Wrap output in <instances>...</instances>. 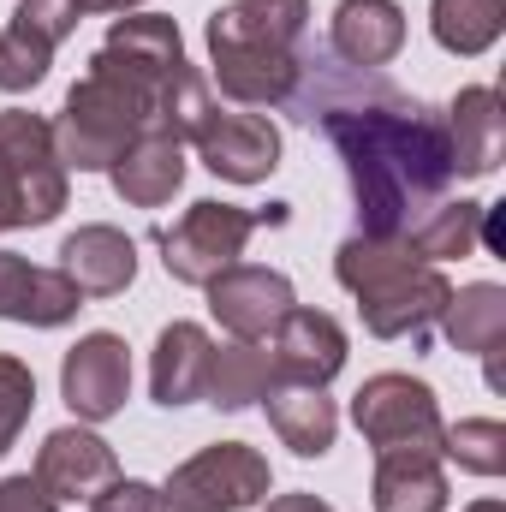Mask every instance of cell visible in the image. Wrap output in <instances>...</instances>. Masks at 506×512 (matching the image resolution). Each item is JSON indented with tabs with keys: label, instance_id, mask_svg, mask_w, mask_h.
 Here are the masks:
<instances>
[{
	"label": "cell",
	"instance_id": "obj_1",
	"mask_svg": "<svg viewBox=\"0 0 506 512\" xmlns=\"http://www.w3.org/2000/svg\"><path fill=\"white\" fill-rule=\"evenodd\" d=\"M292 102L304 108L310 126H322L334 155L346 161L364 239H405L447 197L453 149H447V126L429 102H417L393 84H376L370 72L358 84H340L328 72L316 78L310 60H304Z\"/></svg>",
	"mask_w": 506,
	"mask_h": 512
},
{
	"label": "cell",
	"instance_id": "obj_2",
	"mask_svg": "<svg viewBox=\"0 0 506 512\" xmlns=\"http://www.w3.org/2000/svg\"><path fill=\"white\" fill-rule=\"evenodd\" d=\"M334 280L358 298V316L376 340H411V352L429 346V328L453 298V280L435 262H423L405 239L352 233L334 251Z\"/></svg>",
	"mask_w": 506,
	"mask_h": 512
},
{
	"label": "cell",
	"instance_id": "obj_3",
	"mask_svg": "<svg viewBox=\"0 0 506 512\" xmlns=\"http://www.w3.org/2000/svg\"><path fill=\"white\" fill-rule=\"evenodd\" d=\"M179 78V72H173ZM167 78V84H173ZM167 84H149L126 66H114L102 48L90 54V72L66 90L60 114L48 120L54 126V149L66 161V173H108L126 143H137L143 131H155V114H161V96Z\"/></svg>",
	"mask_w": 506,
	"mask_h": 512
},
{
	"label": "cell",
	"instance_id": "obj_4",
	"mask_svg": "<svg viewBox=\"0 0 506 512\" xmlns=\"http://www.w3.org/2000/svg\"><path fill=\"white\" fill-rule=\"evenodd\" d=\"M72 173L54 149V126L30 108L0 114V233L48 227L66 209Z\"/></svg>",
	"mask_w": 506,
	"mask_h": 512
},
{
	"label": "cell",
	"instance_id": "obj_5",
	"mask_svg": "<svg viewBox=\"0 0 506 512\" xmlns=\"http://www.w3.org/2000/svg\"><path fill=\"white\" fill-rule=\"evenodd\" d=\"M256 227H286V203L239 209V203L203 197V203H191L173 227H161V268H167L179 286H209L221 268H233V262L245 256Z\"/></svg>",
	"mask_w": 506,
	"mask_h": 512
},
{
	"label": "cell",
	"instance_id": "obj_6",
	"mask_svg": "<svg viewBox=\"0 0 506 512\" xmlns=\"http://www.w3.org/2000/svg\"><path fill=\"white\" fill-rule=\"evenodd\" d=\"M352 423L376 453H441V405L435 387L405 376V370H381L352 393Z\"/></svg>",
	"mask_w": 506,
	"mask_h": 512
},
{
	"label": "cell",
	"instance_id": "obj_7",
	"mask_svg": "<svg viewBox=\"0 0 506 512\" xmlns=\"http://www.w3.org/2000/svg\"><path fill=\"white\" fill-rule=\"evenodd\" d=\"M203 42H209V66H215V84H221L227 102H239V108H286L292 102V90L304 78L298 48L256 42L245 30H233L221 12H209Z\"/></svg>",
	"mask_w": 506,
	"mask_h": 512
},
{
	"label": "cell",
	"instance_id": "obj_8",
	"mask_svg": "<svg viewBox=\"0 0 506 512\" xmlns=\"http://www.w3.org/2000/svg\"><path fill=\"white\" fill-rule=\"evenodd\" d=\"M268 489H274V471L256 447L215 441L167 477L161 501H167V512H245L256 501H268Z\"/></svg>",
	"mask_w": 506,
	"mask_h": 512
},
{
	"label": "cell",
	"instance_id": "obj_9",
	"mask_svg": "<svg viewBox=\"0 0 506 512\" xmlns=\"http://www.w3.org/2000/svg\"><path fill=\"white\" fill-rule=\"evenodd\" d=\"M60 399L72 405L78 423H108V417H120L126 399H131V346L120 334H108V328L84 334V340L66 352V364H60Z\"/></svg>",
	"mask_w": 506,
	"mask_h": 512
},
{
	"label": "cell",
	"instance_id": "obj_10",
	"mask_svg": "<svg viewBox=\"0 0 506 512\" xmlns=\"http://www.w3.org/2000/svg\"><path fill=\"white\" fill-rule=\"evenodd\" d=\"M203 292H209V316H215L233 340H268L274 322L298 304L292 280H286L280 268H262V262H233V268H221Z\"/></svg>",
	"mask_w": 506,
	"mask_h": 512
},
{
	"label": "cell",
	"instance_id": "obj_11",
	"mask_svg": "<svg viewBox=\"0 0 506 512\" xmlns=\"http://www.w3.org/2000/svg\"><path fill=\"white\" fill-rule=\"evenodd\" d=\"M197 161L227 179V185H262L274 167H280V126L262 120V114H221L209 108V120L191 137Z\"/></svg>",
	"mask_w": 506,
	"mask_h": 512
},
{
	"label": "cell",
	"instance_id": "obj_12",
	"mask_svg": "<svg viewBox=\"0 0 506 512\" xmlns=\"http://www.w3.org/2000/svg\"><path fill=\"white\" fill-rule=\"evenodd\" d=\"M346 328L328 316V310H304L292 304L274 334H268V358H274V376L298 387H328L340 370H346Z\"/></svg>",
	"mask_w": 506,
	"mask_h": 512
},
{
	"label": "cell",
	"instance_id": "obj_13",
	"mask_svg": "<svg viewBox=\"0 0 506 512\" xmlns=\"http://www.w3.org/2000/svg\"><path fill=\"white\" fill-rule=\"evenodd\" d=\"M30 477L66 507V501L102 495V489L120 477V459H114V447H108L90 423H66V429H54V435L36 447V471H30Z\"/></svg>",
	"mask_w": 506,
	"mask_h": 512
},
{
	"label": "cell",
	"instance_id": "obj_14",
	"mask_svg": "<svg viewBox=\"0 0 506 512\" xmlns=\"http://www.w3.org/2000/svg\"><path fill=\"white\" fill-rule=\"evenodd\" d=\"M447 149H453V179H489L506 155V108L495 84H465L447 114Z\"/></svg>",
	"mask_w": 506,
	"mask_h": 512
},
{
	"label": "cell",
	"instance_id": "obj_15",
	"mask_svg": "<svg viewBox=\"0 0 506 512\" xmlns=\"http://www.w3.org/2000/svg\"><path fill=\"white\" fill-rule=\"evenodd\" d=\"M84 310V292L60 268H36L30 256L0 251V322L18 328H66Z\"/></svg>",
	"mask_w": 506,
	"mask_h": 512
},
{
	"label": "cell",
	"instance_id": "obj_16",
	"mask_svg": "<svg viewBox=\"0 0 506 512\" xmlns=\"http://www.w3.org/2000/svg\"><path fill=\"white\" fill-rule=\"evenodd\" d=\"M84 298H120L131 280H137V245H131L120 227L108 221H90L78 233H66L60 245V262H54Z\"/></svg>",
	"mask_w": 506,
	"mask_h": 512
},
{
	"label": "cell",
	"instance_id": "obj_17",
	"mask_svg": "<svg viewBox=\"0 0 506 512\" xmlns=\"http://www.w3.org/2000/svg\"><path fill=\"white\" fill-rule=\"evenodd\" d=\"M328 48L352 72H376L405 48V6L399 0H340L328 18Z\"/></svg>",
	"mask_w": 506,
	"mask_h": 512
},
{
	"label": "cell",
	"instance_id": "obj_18",
	"mask_svg": "<svg viewBox=\"0 0 506 512\" xmlns=\"http://www.w3.org/2000/svg\"><path fill=\"white\" fill-rule=\"evenodd\" d=\"M209 358H215V340L203 322H167L155 334V352H149V393L155 405H197L203 387H209Z\"/></svg>",
	"mask_w": 506,
	"mask_h": 512
},
{
	"label": "cell",
	"instance_id": "obj_19",
	"mask_svg": "<svg viewBox=\"0 0 506 512\" xmlns=\"http://www.w3.org/2000/svg\"><path fill=\"white\" fill-rule=\"evenodd\" d=\"M108 185L120 191V203H131V209L173 203V191L185 185V143L167 137V131H143L137 143H126V155L108 167Z\"/></svg>",
	"mask_w": 506,
	"mask_h": 512
},
{
	"label": "cell",
	"instance_id": "obj_20",
	"mask_svg": "<svg viewBox=\"0 0 506 512\" xmlns=\"http://www.w3.org/2000/svg\"><path fill=\"white\" fill-rule=\"evenodd\" d=\"M268 429L280 435V447H292L298 459H322L340 435V405L328 399V387H298V382H274L262 393Z\"/></svg>",
	"mask_w": 506,
	"mask_h": 512
},
{
	"label": "cell",
	"instance_id": "obj_21",
	"mask_svg": "<svg viewBox=\"0 0 506 512\" xmlns=\"http://www.w3.org/2000/svg\"><path fill=\"white\" fill-rule=\"evenodd\" d=\"M370 501L376 512H447L441 453H376Z\"/></svg>",
	"mask_w": 506,
	"mask_h": 512
},
{
	"label": "cell",
	"instance_id": "obj_22",
	"mask_svg": "<svg viewBox=\"0 0 506 512\" xmlns=\"http://www.w3.org/2000/svg\"><path fill=\"white\" fill-rule=\"evenodd\" d=\"M441 334L453 352L465 358H483V352H501L506 346V292L495 280H471L447 298L441 310Z\"/></svg>",
	"mask_w": 506,
	"mask_h": 512
},
{
	"label": "cell",
	"instance_id": "obj_23",
	"mask_svg": "<svg viewBox=\"0 0 506 512\" xmlns=\"http://www.w3.org/2000/svg\"><path fill=\"white\" fill-rule=\"evenodd\" d=\"M274 382H280V376H274V358H268L262 340H227V346H215V358H209V387H203V399L221 405V411H245V405H262V393Z\"/></svg>",
	"mask_w": 506,
	"mask_h": 512
},
{
	"label": "cell",
	"instance_id": "obj_24",
	"mask_svg": "<svg viewBox=\"0 0 506 512\" xmlns=\"http://www.w3.org/2000/svg\"><path fill=\"white\" fill-rule=\"evenodd\" d=\"M506 30V0H429V36L459 54V60H477L501 42Z\"/></svg>",
	"mask_w": 506,
	"mask_h": 512
},
{
	"label": "cell",
	"instance_id": "obj_25",
	"mask_svg": "<svg viewBox=\"0 0 506 512\" xmlns=\"http://www.w3.org/2000/svg\"><path fill=\"white\" fill-rule=\"evenodd\" d=\"M405 245L423 256V262H453V256H471L483 245V203H471V197H441L411 233H405Z\"/></svg>",
	"mask_w": 506,
	"mask_h": 512
},
{
	"label": "cell",
	"instance_id": "obj_26",
	"mask_svg": "<svg viewBox=\"0 0 506 512\" xmlns=\"http://www.w3.org/2000/svg\"><path fill=\"white\" fill-rule=\"evenodd\" d=\"M215 12L233 30H245L256 42H274V48H298L310 30V0H227Z\"/></svg>",
	"mask_w": 506,
	"mask_h": 512
},
{
	"label": "cell",
	"instance_id": "obj_27",
	"mask_svg": "<svg viewBox=\"0 0 506 512\" xmlns=\"http://www.w3.org/2000/svg\"><path fill=\"white\" fill-rule=\"evenodd\" d=\"M441 459H453L471 477H501L506 471V423L501 417H459L441 429Z\"/></svg>",
	"mask_w": 506,
	"mask_h": 512
},
{
	"label": "cell",
	"instance_id": "obj_28",
	"mask_svg": "<svg viewBox=\"0 0 506 512\" xmlns=\"http://www.w3.org/2000/svg\"><path fill=\"white\" fill-rule=\"evenodd\" d=\"M48 66H54V48H48L42 36H30V30H18V24L0 30V90H6V96L36 90V84L48 78Z\"/></svg>",
	"mask_w": 506,
	"mask_h": 512
},
{
	"label": "cell",
	"instance_id": "obj_29",
	"mask_svg": "<svg viewBox=\"0 0 506 512\" xmlns=\"http://www.w3.org/2000/svg\"><path fill=\"white\" fill-rule=\"evenodd\" d=\"M30 411H36V376H30V364L12 358V352H0V459L24 435Z\"/></svg>",
	"mask_w": 506,
	"mask_h": 512
},
{
	"label": "cell",
	"instance_id": "obj_30",
	"mask_svg": "<svg viewBox=\"0 0 506 512\" xmlns=\"http://www.w3.org/2000/svg\"><path fill=\"white\" fill-rule=\"evenodd\" d=\"M78 18H84V0H18V12H12V24L42 36L48 48H60L78 30Z\"/></svg>",
	"mask_w": 506,
	"mask_h": 512
},
{
	"label": "cell",
	"instance_id": "obj_31",
	"mask_svg": "<svg viewBox=\"0 0 506 512\" xmlns=\"http://www.w3.org/2000/svg\"><path fill=\"white\" fill-rule=\"evenodd\" d=\"M90 512H167V501L143 477H114L102 495H90Z\"/></svg>",
	"mask_w": 506,
	"mask_h": 512
},
{
	"label": "cell",
	"instance_id": "obj_32",
	"mask_svg": "<svg viewBox=\"0 0 506 512\" xmlns=\"http://www.w3.org/2000/svg\"><path fill=\"white\" fill-rule=\"evenodd\" d=\"M0 512H60V501L24 471V477H0Z\"/></svg>",
	"mask_w": 506,
	"mask_h": 512
},
{
	"label": "cell",
	"instance_id": "obj_33",
	"mask_svg": "<svg viewBox=\"0 0 506 512\" xmlns=\"http://www.w3.org/2000/svg\"><path fill=\"white\" fill-rule=\"evenodd\" d=\"M262 512H334V507H328L322 495H304V489H298V495H274Z\"/></svg>",
	"mask_w": 506,
	"mask_h": 512
},
{
	"label": "cell",
	"instance_id": "obj_34",
	"mask_svg": "<svg viewBox=\"0 0 506 512\" xmlns=\"http://www.w3.org/2000/svg\"><path fill=\"white\" fill-rule=\"evenodd\" d=\"M483 245L501 256L506 251V239H501V203H483Z\"/></svg>",
	"mask_w": 506,
	"mask_h": 512
},
{
	"label": "cell",
	"instance_id": "obj_35",
	"mask_svg": "<svg viewBox=\"0 0 506 512\" xmlns=\"http://www.w3.org/2000/svg\"><path fill=\"white\" fill-rule=\"evenodd\" d=\"M137 6H143V0H84V12H114V18H120V12H137Z\"/></svg>",
	"mask_w": 506,
	"mask_h": 512
},
{
	"label": "cell",
	"instance_id": "obj_36",
	"mask_svg": "<svg viewBox=\"0 0 506 512\" xmlns=\"http://www.w3.org/2000/svg\"><path fill=\"white\" fill-rule=\"evenodd\" d=\"M465 512H506V501H471Z\"/></svg>",
	"mask_w": 506,
	"mask_h": 512
}]
</instances>
